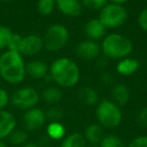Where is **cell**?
Returning a JSON list of instances; mask_svg holds the SVG:
<instances>
[{"instance_id":"obj_1","label":"cell","mask_w":147,"mask_h":147,"mask_svg":"<svg viewBox=\"0 0 147 147\" xmlns=\"http://www.w3.org/2000/svg\"><path fill=\"white\" fill-rule=\"evenodd\" d=\"M0 76L10 84H19L26 76L25 63L17 51L7 50L0 55Z\"/></svg>"},{"instance_id":"obj_2","label":"cell","mask_w":147,"mask_h":147,"mask_svg":"<svg viewBox=\"0 0 147 147\" xmlns=\"http://www.w3.org/2000/svg\"><path fill=\"white\" fill-rule=\"evenodd\" d=\"M49 74L51 80L61 87H74L80 80V68L74 60L68 57L55 59L51 64Z\"/></svg>"},{"instance_id":"obj_3","label":"cell","mask_w":147,"mask_h":147,"mask_svg":"<svg viewBox=\"0 0 147 147\" xmlns=\"http://www.w3.org/2000/svg\"><path fill=\"white\" fill-rule=\"evenodd\" d=\"M101 50L106 57L113 59H123L132 52L133 43L124 35L111 33L103 39Z\"/></svg>"},{"instance_id":"obj_4","label":"cell","mask_w":147,"mask_h":147,"mask_svg":"<svg viewBox=\"0 0 147 147\" xmlns=\"http://www.w3.org/2000/svg\"><path fill=\"white\" fill-rule=\"evenodd\" d=\"M96 117L102 127L110 129L119 126L123 119L120 107L108 99H103L98 103L96 108Z\"/></svg>"},{"instance_id":"obj_5","label":"cell","mask_w":147,"mask_h":147,"mask_svg":"<svg viewBox=\"0 0 147 147\" xmlns=\"http://www.w3.org/2000/svg\"><path fill=\"white\" fill-rule=\"evenodd\" d=\"M127 17L128 12L123 6L111 3L101 9L98 19L106 28H117L125 23Z\"/></svg>"},{"instance_id":"obj_6","label":"cell","mask_w":147,"mask_h":147,"mask_svg":"<svg viewBox=\"0 0 147 147\" xmlns=\"http://www.w3.org/2000/svg\"><path fill=\"white\" fill-rule=\"evenodd\" d=\"M70 38V32L62 24H53L47 28L43 37V46L49 51H59L66 46Z\"/></svg>"},{"instance_id":"obj_7","label":"cell","mask_w":147,"mask_h":147,"mask_svg":"<svg viewBox=\"0 0 147 147\" xmlns=\"http://www.w3.org/2000/svg\"><path fill=\"white\" fill-rule=\"evenodd\" d=\"M10 101L14 107L26 111L36 107L39 101V94L34 87H21L12 94Z\"/></svg>"},{"instance_id":"obj_8","label":"cell","mask_w":147,"mask_h":147,"mask_svg":"<svg viewBox=\"0 0 147 147\" xmlns=\"http://www.w3.org/2000/svg\"><path fill=\"white\" fill-rule=\"evenodd\" d=\"M24 129L27 131H36L42 127L46 122L45 112L40 108L34 107L25 111L22 117Z\"/></svg>"},{"instance_id":"obj_9","label":"cell","mask_w":147,"mask_h":147,"mask_svg":"<svg viewBox=\"0 0 147 147\" xmlns=\"http://www.w3.org/2000/svg\"><path fill=\"white\" fill-rule=\"evenodd\" d=\"M43 47V40L37 34H28L21 38L18 52L21 55L32 56L40 52Z\"/></svg>"},{"instance_id":"obj_10","label":"cell","mask_w":147,"mask_h":147,"mask_svg":"<svg viewBox=\"0 0 147 147\" xmlns=\"http://www.w3.org/2000/svg\"><path fill=\"white\" fill-rule=\"evenodd\" d=\"M101 51V46L97 41L84 40L80 42L76 47V54L83 60H93L99 56Z\"/></svg>"},{"instance_id":"obj_11","label":"cell","mask_w":147,"mask_h":147,"mask_svg":"<svg viewBox=\"0 0 147 147\" xmlns=\"http://www.w3.org/2000/svg\"><path fill=\"white\" fill-rule=\"evenodd\" d=\"M16 118L10 111L5 109L0 110V141L8 138L12 131L16 128Z\"/></svg>"},{"instance_id":"obj_12","label":"cell","mask_w":147,"mask_h":147,"mask_svg":"<svg viewBox=\"0 0 147 147\" xmlns=\"http://www.w3.org/2000/svg\"><path fill=\"white\" fill-rule=\"evenodd\" d=\"M55 7L66 16L78 17L83 10L81 0H55Z\"/></svg>"},{"instance_id":"obj_13","label":"cell","mask_w":147,"mask_h":147,"mask_svg":"<svg viewBox=\"0 0 147 147\" xmlns=\"http://www.w3.org/2000/svg\"><path fill=\"white\" fill-rule=\"evenodd\" d=\"M49 67L41 60H32L25 64L26 74L34 79H42L49 74Z\"/></svg>"},{"instance_id":"obj_14","label":"cell","mask_w":147,"mask_h":147,"mask_svg":"<svg viewBox=\"0 0 147 147\" xmlns=\"http://www.w3.org/2000/svg\"><path fill=\"white\" fill-rule=\"evenodd\" d=\"M105 31H106V27L101 23L98 18L89 20L85 25V33L90 38V40L97 41L103 38Z\"/></svg>"},{"instance_id":"obj_15","label":"cell","mask_w":147,"mask_h":147,"mask_svg":"<svg viewBox=\"0 0 147 147\" xmlns=\"http://www.w3.org/2000/svg\"><path fill=\"white\" fill-rule=\"evenodd\" d=\"M104 130L99 123H92L87 126L85 129L84 137L89 144H97L99 145L104 138Z\"/></svg>"},{"instance_id":"obj_16","label":"cell","mask_w":147,"mask_h":147,"mask_svg":"<svg viewBox=\"0 0 147 147\" xmlns=\"http://www.w3.org/2000/svg\"><path fill=\"white\" fill-rule=\"evenodd\" d=\"M139 67L140 63L137 59L126 57V58L121 59L118 62L117 66H116V70L120 75L130 76L135 73L139 69Z\"/></svg>"},{"instance_id":"obj_17","label":"cell","mask_w":147,"mask_h":147,"mask_svg":"<svg viewBox=\"0 0 147 147\" xmlns=\"http://www.w3.org/2000/svg\"><path fill=\"white\" fill-rule=\"evenodd\" d=\"M113 102L118 106H124L130 99V90L125 84H116L111 91Z\"/></svg>"},{"instance_id":"obj_18","label":"cell","mask_w":147,"mask_h":147,"mask_svg":"<svg viewBox=\"0 0 147 147\" xmlns=\"http://www.w3.org/2000/svg\"><path fill=\"white\" fill-rule=\"evenodd\" d=\"M79 99L87 106H93L98 104L99 102V95L98 92L94 88L90 86L83 87L79 91Z\"/></svg>"},{"instance_id":"obj_19","label":"cell","mask_w":147,"mask_h":147,"mask_svg":"<svg viewBox=\"0 0 147 147\" xmlns=\"http://www.w3.org/2000/svg\"><path fill=\"white\" fill-rule=\"evenodd\" d=\"M41 98L49 104H55L59 102L63 98V92L61 89L55 87V86H49L44 88L41 93Z\"/></svg>"},{"instance_id":"obj_20","label":"cell","mask_w":147,"mask_h":147,"mask_svg":"<svg viewBox=\"0 0 147 147\" xmlns=\"http://www.w3.org/2000/svg\"><path fill=\"white\" fill-rule=\"evenodd\" d=\"M46 133L49 138L53 140H59L65 136L66 129L59 121L49 122L46 127Z\"/></svg>"},{"instance_id":"obj_21","label":"cell","mask_w":147,"mask_h":147,"mask_svg":"<svg viewBox=\"0 0 147 147\" xmlns=\"http://www.w3.org/2000/svg\"><path fill=\"white\" fill-rule=\"evenodd\" d=\"M87 141L81 133H72L63 140L61 147H86Z\"/></svg>"},{"instance_id":"obj_22","label":"cell","mask_w":147,"mask_h":147,"mask_svg":"<svg viewBox=\"0 0 147 147\" xmlns=\"http://www.w3.org/2000/svg\"><path fill=\"white\" fill-rule=\"evenodd\" d=\"M9 142L14 146H22L26 143L27 140V133L23 129H14L8 136Z\"/></svg>"},{"instance_id":"obj_23","label":"cell","mask_w":147,"mask_h":147,"mask_svg":"<svg viewBox=\"0 0 147 147\" xmlns=\"http://www.w3.org/2000/svg\"><path fill=\"white\" fill-rule=\"evenodd\" d=\"M55 8V0H38L37 1V11L42 16L51 15Z\"/></svg>"},{"instance_id":"obj_24","label":"cell","mask_w":147,"mask_h":147,"mask_svg":"<svg viewBox=\"0 0 147 147\" xmlns=\"http://www.w3.org/2000/svg\"><path fill=\"white\" fill-rule=\"evenodd\" d=\"M100 147H126L124 144L123 140L120 137L113 134L110 135L104 136V138L102 139V141L99 144Z\"/></svg>"},{"instance_id":"obj_25","label":"cell","mask_w":147,"mask_h":147,"mask_svg":"<svg viewBox=\"0 0 147 147\" xmlns=\"http://www.w3.org/2000/svg\"><path fill=\"white\" fill-rule=\"evenodd\" d=\"M12 35L13 33L10 30V28L4 25H0V50L8 46V43L11 39Z\"/></svg>"},{"instance_id":"obj_26","label":"cell","mask_w":147,"mask_h":147,"mask_svg":"<svg viewBox=\"0 0 147 147\" xmlns=\"http://www.w3.org/2000/svg\"><path fill=\"white\" fill-rule=\"evenodd\" d=\"M83 6L92 10H101L108 4V0H81Z\"/></svg>"},{"instance_id":"obj_27","label":"cell","mask_w":147,"mask_h":147,"mask_svg":"<svg viewBox=\"0 0 147 147\" xmlns=\"http://www.w3.org/2000/svg\"><path fill=\"white\" fill-rule=\"evenodd\" d=\"M45 115H46V120H51V122H57L63 117V110L59 107H51L47 112H45Z\"/></svg>"},{"instance_id":"obj_28","label":"cell","mask_w":147,"mask_h":147,"mask_svg":"<svg viewBox=\"0 0 147 147\" xmlns=\"http://www.w3.org/2000/svg\"><path fill=\"white\" fill-rule=\"evenodd\" d=\"M21 38H22V36H20L19 34H14V33H13V35H12L9 43H8V46H7L8 50L17 51V52H18L20 42H21Z\"/></svg>"},{"instance_id":"obj_29","label":"cell","mask_w":147,"mask_h":147,"mask_svg":"<svg viewBox=\"0 0 147 147\" xmlns=\"http://www.w3.org/2000/svg\"><path fill=\"white\" fill-rule=\"evenodd\" d=\"M126 147H147V136H137Z\"/></svg>"},{"instance_id":"obj_30","label":"cell","mask_w":147,"mask_h":147,"mask_svg":"<svg viewBox=\"0 0 147 147\" xmlns=\"http://www.w3.org/2000/svg\"><path fill=\"white\" fill-rule=\"evenodd\" d=\"M10 101L9 94L7 93V91L4 88L0 87V110L5 109V107L8 105Z\"/></svg>"},{"instance_id":"obj_31","label":"cell","mask_w":147,"mask_h":147,"mask_svg":"<svg viewBox=\"0 0 147 147\" xmlns=\"http://www.w3.org/2000/svg\"><path fill=\"white\" fill-rule=\"evenodd\" d=\"M137 21H138V25L140 26V28L147 32V7L140 12V14L138 15Z\"/></svg>"},{"instance_id":"obj_32","label":"cell","mask_w":147,"mask_h":147,"mask_svg":"<svg viewBox=\"0 0 147 147\" xmlns=\"http://www.w3.org/2000/svg\"><path fill=\"white\" fill-rule=\"evenodd\" d=\"M138 122L141 124L142 126L147 127V106L144 107L138 114Z\"/></svg>"},{"instance_id":"obj_33","label":"cell","mask_w":147,"mask_h":147,"mask_svg":"<svg viewBox=\"0 0 147 147\" xmlns=\"http://www.w3.org/2000/svg\"><path fill=\"white\" fill-rule=\"evenodd\" d=\"M101 79L104 83L106 84H110L112 81H113V77L110 73H103L102 76H101Z\"/></svg>"},{"instance_id":"obj_34","label":"cell","mask_w":147,"mask_h":147,"mask_svg":"<svg viewBox=\"0 0 147 147\" xmlns=\"http://www.w3.org/2000/svg\"><path fill=\"white\" fill-rule=\"evenodd\" d=\"M112 3L114 4H118V5H122L123 3H126L127 1H129V0H111Z\"/></svg>"},{"instance_id":"obj_35","label":"cell","mask_w":147,"mask_h":147,"mask_svg":"<svg viewBox=\"0 0 147 147\" xmlns=\"http://www.w3.org/2000/svg\"><path fill=\"white\" fill-rule=\"evenodd\" d=\"M20 147H39L37 144L36 143H25V144H23L22 146H20Z\"/></svg>"},{"instance_id":"obj_36","label":"cell","mask_w":147,"mask_h":147,"mask_svg":"<svg viewBox=\"0 0 147 147\" xmlns=\"http://www.w3.org/2000/svg\"><path fill=\"white\" fill-rule=\"evenodd\" d=\"M86 147H100V146L97 145V144H89V145H87Z\"/></svg>"},{"instance_id":"obj_37","label":"cell","mask_w":147,"mask_h":147,"mask_svg":"<svg viewBox=\"0 0 147 147\" xmlns=\"http://www.w3.org/2000/svg\"><path fill=\"white\" fill-rule=\"evenodd\" d=\"M0 147H7V146H6V144L3 141H0Z\"/></svg>"},{"instance_id":"obj_38","label":"cell","mask_w":147,"mask_h":147,"mask_svg":"<svg viewBox=\"0 0 147 147\" xmlns=\"http://www.w3.org/2000/svg\"><path fill=\"white\" fill-rule=\"evenodd\" d=\"M2 1H4V2H8V1H10V0H2Z\"/></svg>"}]
</instances>
